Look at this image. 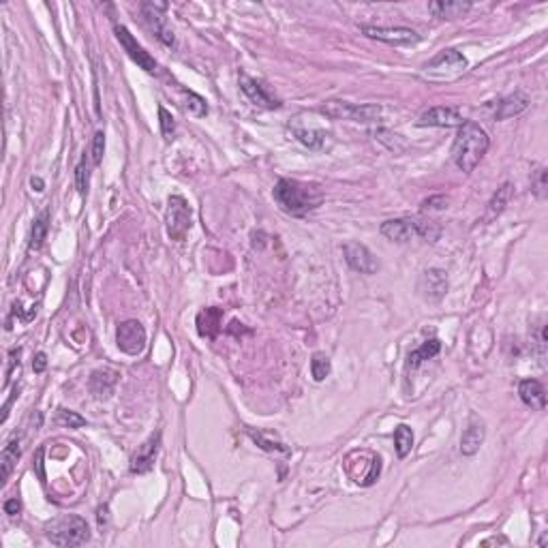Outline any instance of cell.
Wrapping results in <instances>:
<instances>
[{
  "label": "cell",
  "instance_id": "cell-1",
  "mask_svg": "<svg viewBox=\"0 0 548 548\" xmlns=\"http://www.w3.org/2000/svg\"><path fill=\"white\" fill-rule=\"evenodd\" d=\"M489 146H491V139L487 131L478 122L465 120L459 126V133L452 144V161L457 163L461 171L472 174L478 167V163L484 159Z\"/></svg>",
  "mask_w": 548,
  "mask_h": 548
},
{
  "label": "cell",
  "instance_id": "cell-2",
  "mask_svg": "<svg viewBox=\"0 0 548 548\" xmlns=\"http://www.w3.org/2000/svg\"><path fill=\"white\" fill-rule=\"evenodd\" d=\"M274 201L285 210L287 214L302 216L315 208L322 206L324 201V191L319 184L313 182H300V180H289L281 178L274 186Z\"/></svg>",
  "mask_w": 548,
  "mask_h": 548
},
{
  "label": "cell",
  "instance_id": "cell-3",
  "mask_svg": "<svg viewBox=\"0 0 548 548\" xmlns=\"http://www.w3.org/2000/svg\"><path fill=\"white\" fill-rule=\"evenodd\" d=\"M45 538L54 547H81L90 540V529L81 517L62 514L45 525Z\"/></svg>",
  "mask_w": 548,
  "mask_h": 548
},
{
  "label": "cell",
  "instance_id": "cell-4",
  "mask_svg": "<svg viewBox=\"0 0 548 548\" xmlns=\"http://www.w3.org/2000/svg\"><path fill=\"white\" fill-rule=\"evenodd\" d=\"M467 64H469L467 58H465L459 49L448 47V49H442L435 58H431V60L424 64L422 73H424V77H429V79L444 81V79H454V77H459L461 73H465V71H467Z\"/></svg>",
  "mask_w": 548,
  "mask_h": 548
},
{
  "label": "cell",
  "instance_id": "cell-5",
  "mask_svg": "<svg viewBox=\"0 0 548 548\" xmlns=\"http://www.w3.org/2000/svg\"><path fill=\"white\" fill-rule=\"evenodd\" d=\"M322 114L330 116V118H343V120H352V122H379L382 120V107L379 105H358V103H347V101H328L326 105H322Z\"/></svg>",
  "mask_w": 548,
  "mask_h": 548
},
{
  "label": "cell",
  "instance_id": "cell-6",
  "mask_svg": "<svg viewBox=\"0 0 548 548\" xmlns=\"http://www.w3.org/2000/svg\"><path fill=\"white\" fill-rule=\"evenodd\" d=\"M165 223H167V231L174 240H184L186 231L191 229V208L184 197H180V195L169 197Z\"/></svg>",
  "mask_w": 548,
  "mask_h": 548
},
{
  "label": "cell",
  "instance_id": "cell-7",
  "mask_svg": "<svg viewBox=\"0 0 548 548\" xmlns=\"http://www.w3.org/2000/svg\"><path fill=\"white\" fill-rule=\"evenodd\" d=\"M116 345L129 356H137L146 347V330L137 319H126L116 330Z\"/></svg>",
  "mask_w": 548,
  "mask_h": 548
},
{
  "label": "cell",
  "instance_id": "cell-8",
  "mask_svg": "<svg viewBox=\"0 0 548 548\" xmlns=\"http://www.w3.org/2000/svg\"><path fill=\"white\" fill-rule=\"evenodd\" d=\"M167 9L165 2H141V13H144V21L146 26L156 34V39L165 45H174V30L167 26V17L163 15V11Z\"/></svg>",
  "mask_w": 548,
  "mask_h": 548
},
{
  "label": "cell",
  "instance_id": "cell-9",
  "mask_svg": "<svg viewBox=\"0 0 548 548\" xmlns=\"http://www.w3.org/2000/svg\"><path fill=\"white\" fill-rule=\"evenodd\" d=\"M114 32H116V39L120 41L122 49L129 54V58H131L139 69H144L146 73H154V71H156V60L135 41V36H133L124 26L116 24V26H114Z\"/></svg>",
  "mask_w": 548,
  "mask_h": 548
},
{
  "label": "cell",
  "instance_id": "cell-10",
  "mask_svg": "<svg viewBox=\"0 0 548 548\" xmlns=\"http://www.w3.org/2000/svg\"><path fill=\"white\" fill-rule=\"evenodd\" d=\"M362 34L369 39L390 43V45H412L420 41V34L412 28H386V26H362Z\"/></svg>",
  "mask_w": 548,
  "mask_h": 548
},
{
  "label": "cell",
  "instance_id": "cell-11",
  "mask_svg": "<svg viewBox=\"0 0 548 548\" xmlns=\"http://www.w3.org/2000/svg\"><path fill=\"white\" fill-rule=\"evenodd\" d=\"M343 253H345V259H347L349 268L360 272V274H375L379 270V264H377L375 255L360 242H345Z\"/></svg>",
  "mask_w": 548,
  "mask_h": 548
},
{
  "label": "cell",
  "instance_id": "cell-12",
  "mask_svg": "<svg viewBox=\"0 0 548 548\" xmlns=\"http://www.w3.org/2000/svg\"><path fill=\"white\" fill-rule=\"evenodd\" d=\"M159 448H161V431H156L154 435H150V439L144 442V444L139 446V450L133 454V459H131V472H133V474H148V472L154 467Z\"/></svg>",
  "mask_w": 548,
  "mask_h": 548
},
{
  "label": "cell",
  "instance_id": "cell-13",
  "mask_svg": "<svg viewBox=\"0 0 548 548\" xmlns=\"http://www.w3.org/2000/svg\"><path fill=\"white\" fill-rule=\"evenodd\" d=\"M465 122V118L461 116L459 109L454 107H431L429 111H424L418 120V126H442V129H452V126H461Z\"/></svg>",
  "mask_w": 548,
  "mask_h": 548
},
{
  "label": "cell",
  "instance_id": "cell-14",
  "mask_svg": "<svg viewBox=\"0 0 548 548\" xmlns=\"http://www.w3.org/2000/svg\"><path fill=\"white\" fill-rule=\"evenodd\" d=\"M240 90H242V92L251 99V103L257 105V107L274 109V107L281 105L279 99H274L261 81H257V79H253V77H249V75H240Z\"/></svg>",
  "mask_w": 548,
  "mask_h": 548
},
{
  "label": "cell",
  "instance_id": "cell-15",
  "mask_svg": "<svg viewBox=\"0 0 548 548\" xmlns=\"http://www.w3.org/2000/svg\"><path fill=\"white\" fill-rule=\"evenodd\" d=\"M484 437H487L484 422L478 416H472V420H469V424H467V429L463 431V437H461V452L465 457H474L482 448Z\"/></svg>",
  "mask_w": 548,
  "mask_h": 548
},
{
  "label": "cell",
  "instance_id": "cell-16",
  "mask_svg": "<svg viewBox=\"0 0 548 548\" xmlns=\"http://www.w3.org/2000/svg\"><path fill=\"white\" fill-rule=\"evenodd\" d=\"M420 292L429 298V300H439L446 296L448 292V277L444 270L431 268L422 274L420 279Z\"/></svg>",
  "mask_w": 548,
  "mask_h": 548
},
{
  "label": "cell",
  "instance_id": "cell-17",
  "mask_svg": "<svg viewBox=\"0 0 548 548\" xmlns=\"http://www.w3.org/2000/svg\"><path fill=\"white\" fill-rule=\"evenodd\" d=\"M382 234L392 242H409L418 236L414 219H390L382 223Z\"/></svg>",
  "mask_w": 548,
  "mask_h": 548
},
{
  "label": "cell",
  "instance_id": "cell-18",
  "mask_svg": "<svg viewBox=\"0 0 548 548\" xmlns=\"http://www.w3.org/2000/svg\"><path fill=\"white\" fill-rule=\"evenodd\" d=\"M116 382H118V373L111 371V369H99L90 375L88 379V388L90 392L96 397V399H107L114 388H116Z\"/></svg>",
  "mask_w": 548,
  "mask_h": 548
},
{
  "label": "cell",
  "instance_id": "cell-19",
  "mask_svg": "<svg viewBox=\"0 0 548 548\" xmlns=\"http://www.w3.org/2000/svg\"><path fill=\"white\" fill-rule=\"evenodd\" d=\"M519 394H521V401L532 409L542 412L547 407V390L538 379H523L519 386Z\"/></svg>",
  "mask_w": 548,
  "mask_h": 548
},
{
  "label": "cell",
  "instance_id": "cell-20",
  "mask_svg": "<svg viewBox=\"0 0 548 548\" xmlns=\"http://www.w3.org/2000/svg\"><path fill=\"white\" fill-rule=\"evenodd\" d=\"M529 107V96L523 94V92H514L506 99H502L497 103V111H495V120H506V118H512V116H519L523 114L525 109Z\"/></svg>",
  "mask_w": 548,
  "mask_h": 548
},
{
  "label": "cell",
  "instance_id": "cell-21",
  "mask_svg": "<svg viewBox=\"0 0 548 548\" xmlns=\"http://www.w3.org/2000/svg\"><path fill=\"white\" fill-rule=\"evenodd\" d=\"M221 322H223V311L216 307L204 309L197 315V332L204 339H214L221 330Z\"/></svg>",
  "mask_w": 548,
  "mask_h": 548
},
{
  "label": "cell",
  "instance_id": "cell-22",
  "mask_svg": "<svg viewBox=\"0 0 548 548\" xmlns=\"http://www.w3.org/2000/svg\"><path fill=\"white\" fill-rule=\"evenodd\" d=\"M472 9V2H463V0H437L429 4V11L435 17H444V19H457L463 17L467 11Z\"/></svg>",
  "mask_w": 548,
  "mask_h": 548
},
{
  "label": "cell",
  "instance_id": "cell-23",
  "mask_svg": "<svg viewBox=\"0 0 548 548\" xmlns=\"http://www.w3.org/2000/svg\"><path fill=\"white\" fill-rule=\"evenodd\" d=\"M439 352H442V341H439V339L427 341L420 349H416V352H412V354L407 356V371H416L422 362L435 358Z\"/></svg>",
  "mask_w": 548,
  "mask_h": 548
},
{
  "label": "cell",
  "instance_id": "cell-24",
  "mask_svg": "<svg viewBox=\"0 0 548 548\" xmlns=\"http://www.w3.org/2000/svg\"><path fill=\"white\" fill-rule=\"evenodd\" d=\"M19 454H21V446H19V437L15 435V437H11V442L4 446V450H2V454H0V467H2L0 480H2V482L9 480V476H11V472H13V467H15Z\"/></svg>",
  "mask_w": 548,
  "mask_h": 548
},
{
  "label": "cell",
  "instance_id": "cell-25",
  "mask_svg": "<svg viewBox=\"0 0 548 548\" xmlns=\"http://www.w3.org/2000/svg\"><path fill=\"white\" fill-rule=\"evenodd\" d=\"M47 229H49V212L43 210L34 221H32V231H30V242H28V249L30 251H39L45 236H47Z\"/></svg>",
  "mask_w": 548,
  "mask_h": 548
},
{
  "label": "cell",
  "instance_id": "cell-26",
  "mask_svg": "<svg viewBox=\"0 0 548 548\" xmlns=\"http://www.w3.org/2000/svg\"><path fill=\"white\" fill-rule=\"evenodd\" d=\"M394 448L399 459H405L414 448V431L407 424H399L394 431Z\"/></svg>",
  "mask_w": 548,
  "mask_h": 548
},
{
  "label": "cell",
  "instance_id": "cell-27",
  "mask_svg": "<svg viewBox=\"0 0 548 548\" xmlns=\"http://www.w3.org/2000/svg\"><path fill=\"white\" fill-rule=\"evenodd\" d=\"M510 197H512V184L506 182L502 189H497V193H495L493 199L489 201V219H495L497 214H502L504 208L508 206Z\"/></svg>",
  "mask_w": 548,
  "mask_h": 548
},
{
  "label": "cell",
  "instance_id": "cell-28",
  "mask_svg": "<svg viewBox=\"0 0 548 548\" xmlns=\"http://www.w3.org/2000/svg\"><path fill=\"white\" fill-rule=\"evenodd\" d=\"M246 433H249V437L261 448V450H266V452H281V454H289V448L285 446V444H281V442H277V439H270V437H266L264 433H255L253 429H246Z\"/></svg>",
  "mask_w": 548,
  "mask_h": 548
},
{
  "label": "cell",
  "instance_id": "cell-29",
  "mask_svg": "<svg viewBox=\"0 0 548 548\" xmlns=\"http://www.w3.org/2000/svg\"><path fill=\"white\" fill-rule=\"evenodd\" d=\"M416 223V229H418V236L429 240V242H437L442 238V227L439 223L431 221V219H414Z\"/></svg>",
  "mask_w": 548,
  "mask_h": 548
},
{
  "label": "cell",
  "instance_id": "cell-30",
  "mask_svg": "<svg viewBox=\"0 0 548 548\" xmlns=\"http://www.w3.org/2000/svg\"><path fill=\"white\" fill-rule=\"evenodd\" d=\"M182 94H184V109H186L191 116L201 118V116L208 114V105H206V101H204L199 94H195V92H191V90H182Z\"/></svg>",
  "mask_w": 548,
  "mask_h": 548
},
{
  "label": "cell",
  "instance_id": "cell-31",
  "mask_svg": "<svg viewBox=\"0 0 548 548\" xmlns=\"http://www.w3.org/2000/svg\"><path fill=\"white\" fill-rule=\"evenodd\" d=\"M294 135L298 137V141H302L307 148H313V150L322 148V146H324V139H326V135H324L322 131H313V129H298V126H294Z\"/></svg>",
  "mask_w": 548,
  "mask_h": 548
},
{
  "label": "cell",
  "instance_id": "cell-32",
  "mask_svg": "<svg viewBox=\"0 0 548 548\" xmlns=\"http://www.w3.org/2000/svg\"><path fill=\"white\" fill-rule=\"evenodd\" d=\"M332 371V364H330V358L326 354H315L313 360H311V375L315 382H324Z\"/></svg>",
  "mask_w": 548,
  "mask_h": 548
},
{
  "label": "cell",
  "instance_id": "cell-33",
  "mask_svg": "<svg viewBox=\"0 0 548 548\" xmlns=\"http://www.w3.org/2000/svg\"><path fill=\"white\" fill-rule=\"evenodd\" d=\"M88 184H90V171H88V163H86V156L77 163L75 167V189L79 195H86L88 193Z\"/></svg>",
  "mask_w": 548,
  "mask_h": 548
},
{
  "label": "cell",
  "instance_id": "cell-34",
  "mask_svg": "<svg viewBox=\"0 0 548 548\" xmlns=\"http://www.w3.org/2000/svg\"><path fill=\"white\" fill-rule=\"evenodd\" d=\"M159 120H161V133H163V137H165L167 141H171L174 135H176V122H174V116H171L163 105L159 107Z\"/></svg>",
  "mask_w": 548,
  "mask_h": 548
},
{
  "label": "cell",
  "instance_id": "cell-35",
  "mask_svg": "<svg viewBox=\"0 0 548 548\" xmlns=\"http://www.w3.org/2000/svg\"><path fill=\"white\" fill-rule=\"evenodd\" d=\"M56 424H62V427H69V429H79V427H84V424H86V420H84L81 416H77L75 412L58 409Z\"/></svg>",
  "mask_w": 548,
  "mask_h": 548
},
{
  "label": "cell",
  "instance_id": "cell-36",
  "mask_svg": "<svg viewBox=\"0 0 548 548\" xmlns=\"http://www.w3.org/2000/svg\"><path fill=\"white\" fill-rule=\"evenodd\" d=\"M547 178H548L547 167H540V169L534 174V178H532V189H534L536 197H540V199H544V197H547V189H548Z\"/></svg>",
  "mask_w": 548,
  "mask_h": 548
},
{
  "label": "cell",
  "instance_id": "cell-37",
  "mask_svg": "<svg viewBox=\"0 0 548 548\" xmlns=\"http://www.w3.org/2000/svg\"><path fill=\"white\" fill-rule=\"evenodd\" d=\"M103 152H105V133H103V131H96L94 137H92V150H90L92 163H94V165H99V163L103 161Z\"/></svg>",
  "mask_w": 548,
  "mask_h": 548
},
{
  "label": "cell",
  "instance_id": "cell-38",
  "mask_svg": "<svg viewBox=\"0 0 548 548\" xmlns=\"http://www.w3.org/2000/svg\"><path fill=\"white\" fill-rule=\"evenodd\" d=\"M422 208L424 210H444V208H448V197H444V195L429 197L422 201Z\"/></svg>",
  "mask_w": 548,
  "mask_h": 548
},
{
  "label": "cell",
  "instance_id": "cell-39",
  "mask_svg": "<svg viewBox=\"0 0 548 548\" xmlns=\"http://www.w3.org/2000/svg\"><path fill=\"white\" fill-rule=\"evenodd\" d=\"M47 369V356L43 354V352H39L36 356H34V360H32V371L34 373H43Z\"/></svg>",
  "mask_w": 548,
  "mask_h": 548
},
{
  "label": "cell",
  "instance_id": "cell-40",
  "mask_svg": "<svg viewBox=\"0 0 548 548\" xmlns=\"http://www.w3.org/2000/svg\"><path fill=\"white\" fill-rule=\"evenodd\" d=\"M4 512L9 514V517H15V514H19V510H21V504L17 502V499H9V502H4Z\"/></svg>",
  "mask_w": 548,
  "mask_h": 548
},
{
  "label": "cell",
  "instance_id": "cell-41",
  "mask_svg": "<svg viewBox=\"0 0 548 548\" xmlns=\"http://www.w3.org/2000/svg\"><path fill=\"white\" fill-rule=\"evenodd\" d=\"M495 544L508 547V544H510V540H508V538H504V536H493V538H489V540H484V542H482V547H495Z\"/></svg>",
  "mask_w": 548,
  "mask_h": 548
},
{
  "label": "cell",
  "instance_id": "cell-42",
  "mask_svg": "<svg viewBox=\"0 0 548 548\" xmlns=\"http://www.w3.org/2000/svg\"><path fill=\"white\" fill-rule=\"evenodd\" d=\"M30 184H32V189H34L36 193H43V189H45V182H43L39 176H32V178H30Z\"/></svg>",
  "mask_w": 548,
  "mask_h": 548
},
{
  "label": "cell",
  "instance_id": "cell-43",
  "mask_svg": "<svg viewBox=\"0 0 548 548\" xmlns=\"http://www.w3.org/2000/svg\"><path fill=\"white\" fill-rule=\"evenodd\" d=\"M547 540H548L547 536H542V540H540V542H538V544H540V547H547Z\"/></svg>",
  "mask_w": 548,
  "mask_h": 548
}]
</instances>
